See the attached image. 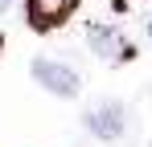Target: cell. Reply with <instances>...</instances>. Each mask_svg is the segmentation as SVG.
Listing matches in <instances>:
<instances>
[{"label":"cell","instance_id":"6da1fadb","mask_svg":"<svg viewBox=\"0 0 152 147\" xmlns=\"http://www.w3.org/2000/svg\"><path fill=\"white\" fill-rule=\"evenodd\" d=\"M33 78L45 86V90H53L58 98H74L78 94V74L70 70V66H62V61H50V57H37L33 61Z\"/></svg>","mask_w":152,"mask_h":147},{"label":"cell","instance_id":"7a4b0ae2","mask_svg":"<svg viewBox=\"0 0 152 147\" xmlns=\"http://www.w3.org/2000/svg\"><path fill=\"white\" fill-rule=\"evenodd\" d=\"M124 127H127V115H124V102H115V98H107L95 110H86V131L95 139H119Z\"/></svg>","mask_w":152,"mask_h":147},{"label":"cell","instance_id":"3957f363","mask_svg":"<svg viewBox=\"0 0 152 147\" xmlns=\"http://www.w3.org/2000/svg\"><path fill=\"white\" fill-rule=\"evenodd\" d=\"M78 8V0H25V12H29V24L33 29H58L70 12Z\"/></svg>","mask_w":152,"mask_h":147},{"label":"cell","instance_id":"277c9868","mask_svg":"<svg viewBox=\"0 0 152 147\" xmlns=\"http://www.w3.org/2000/svg\"><path fill=\"white\" fill-rule=\"evenodd\" d=\"M86 37H91V49H95L99 57H107V61H124L127 53H132L127 37H124V33H115V29H107V24H95Z\"/></svg>","mask_w":152,"mask_h":147},{"label":"cell","instance_id":"5b68a950","mask_svg":"<svg viewBox=\"0 0 152 147\" xmlns=\"http://www.w3.org/2000/svg\"><path fill=\"white\" fill-rule=\"evenodd\" d=\"M8 4H12V0H0V12H8Z\"/></svg>","mask_w":152,"mask_h":147},{"label":"cell","instance_id":"8992f818","mask_svg":"<svg viewBox=\"0 0 152 147\" xmlns=\"http://www.w3.org/2000/svg\"><path fill=\"white\" fill-rule=\"evenodd\" d=\"M78 147H91V143H78Z\"/></svg>","mask_w":152,"mask_h":147}]
</instances>
